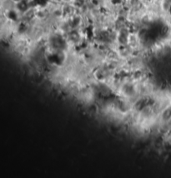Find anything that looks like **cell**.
I'll return each instance as SVG.
<instances>
[{
	"label": "cell",
	"mask_w": 171,
	"mask_h": 178,
	"mask_svg": "<svg viewBox=\"0 0 171 178\" xmlns=\"http://www.w3.org/2000/svg\"><path fill=\"white\" fill-rule=\"evenodd\" d=\"M13 3H16V4H19L22 2V0H11Z\"/></svg>",
	"instance_id": "1"
}]
</instances>
